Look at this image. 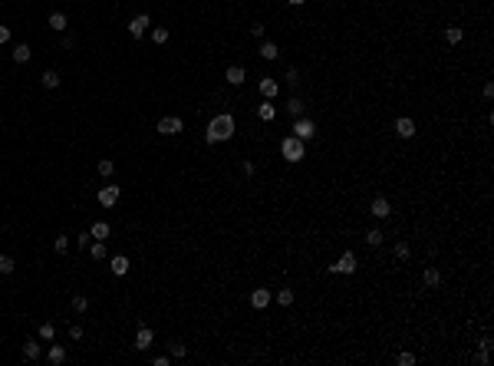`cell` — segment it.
Returning a JSON list of instances; mask_svg holds the SVG:
<instances>
[{"label":"cell","mask_w":494,"mask_h":366,"mask_svg":"<svg viewBox=\"0 0 494 366\" xmlns=\"http://www.w3.org/2000/svg\"><path fill=\"white\" fill-rule=\"evenodd\" d=\"M234 116H228V112H221V116H214V119L208 122V132H204V142L208 145H218V142H228L231 135H234Z\"/></svg>","instance_id":"1"},{"label":"cell","mask_w":494,"mask_h":366,"mask_svg":"<svg viewBox=\"0 0 494 366\" xmlns=\"http://www.w3.org/2000/svg\"><path fill=\"white\" fill-rule=\"evenodd\" d=\"M303 152H307V149H303V142H300L296 135H287L284 142H280V155H284L287 162H300Z\"/></svg>","instance_id":"2"},{"label":"cell","mask_w":494,"mask_h":366,"mask_svg":"<svg viewBox=\"0 0 494 366\" xmlns=\"http://www.w3.org/2000/svg\"><path fill=\"white\" fill-rule=\"evenodd\" d=\"M356 267H359V264H356V254H352V251H343L340 261H336V264H329L326 271H329V274H356Z\"/></svg>","instance_id":"3"},{"label":"cell","mask_w":494,"mask_h":366,"mask_svg":"<svg viewBox=\"0 0 494 366\" xmlns=\"http://www.w3.org/2000/svg\"><path fill=\"white\" fill-rule=\"evenodd\" d=\"M290 135H296L300 142H307V139H313V135H317V122L307 119V116H300V119L293 122V129H290Z\"/></svg>","instance_id":"4"},{"label":"cell","mask_w":494,"mask_h":366,"mask_svg":"<svg viewBox=\"0 0 494 366\" xmlns=\"http://www.w3.org/2000/svg\"><path fill=\"white\" fill-rule=\"evenodd\" d=\"M185 129V122L178 119V116H165V119H158V132L162 135H178Z\"/></svg>","instance_id":"5"},{"label":"cell","mask_w":494,"mask_h":366,"mask_svg":"<svg viewBox=\"0 0 494 366\" xmlns=\"http://www.w3.org/2000/svg\"><path fill=\"white\" fill-rule=\"evenodd\" d=\"M96 198H99V205H102V208H112V205L119 201V185H102Z\"/></svg>","instance_id":"6"},{"label":"cell","mask_w":494,"mask_h":366,"mask_svg":"<svg viewBox=\"0 0 494 366\" xmlns=\"http://www.w3.org/2000/svg\"><path fill=\"white\" fill-rule=\"evenodd\" d=\"M148 27H152V20H148V13H139V17H132V23H129V33L135 36V40H139V36H142L145 30H148Z\"/></svg>","instance_id":"7"},{"label":"cell","mask_w":494,"mask_h":366,"mask_svg":"<svg viewBox=\"0 0 494 366\" xmlns=\"http://www.w3.org/2000/svg\"><path fill=\"white\" fill-rule=\"evenodd\" d=\"M369 214H376V218H389L392 214V205H389V198H373V205H369Z\"/></svg>","instance_id":"8"},{"label":"cell","mask_w":494,"mask_h":366,"mask_svg":"<svg viewBox=\"0 0 494 366\" xmlns=\"http://www.w3.org/2000/svg\"><path fill=\"white\" fill-rule=\"evenodd\" d=\"M395 135H399V139H412V135H415V122L408 119V116L395 119Z\"/></svg>","instance_id":"9"},{"label":"cell","mask_w":494,"mask_h":366,"mask_svg":"<svg viewBox=\"0 0 494 366\" xmlns=\"http://www.w3.org/2000/svg\"><path fill=\"white\" fill-rule=\"evenodd\" d=\"M109 267H112V274H116V277H125V274H129V267H132V261L125 254H116L109 261Z\"/></svg>","instance_id":"10"},{"label":"cell","mask_w":494,"mask_h":366,"mask_svg":"<svg viewBox=\"0 0 494 366\" xmlns=\"http://www.w3.org/2000/svg\"><path fill=\"white\" fill-rule=\"evenodd\" d=\"M257 89H261V96H263V99H274L277 92H280V86H277V79H270V76H261Z\"/></svg>","instance_id":"11"},{"label":"cell","mask_w":494,"mask_h":366,"mask_svg":"<svg viewBox=\"0 0 494 366\" xmlns=\"http://www.w3.org/2000/svg\"><path fill=\"white\" fill-rule=\"evenodd\" d=\"M152 343H155V333L148 330V327H139V333H135V350H148Z\"/></svg>","instance_id":"12"},{"label":"cell","mask_w":494,"mask_h":366,"mask_svg":"<svg viewBox=\"0 0 494 366\" xmlns=\"http://www.w3.org/2000/svg\"><path fill=\"white\" fill-rule=\"evenodd\" d=\"M46 360H50L53 366L66 363V346H59V343H50V350H46Z\"/></svg>","instance_id":"13"},{"label":"cell","mask_w":494,"mask_h":366,"mask_svg":"<svg viewBox=\"0 0 494 366\" xmlns=\"http://www.w3.org/2000/svg\"><path fill=\"white\" fill-rule=\"evenodd\" d=\"M422 284H425V287H438L441 284V271L438 267H425V271H422Z\"/></svg>","instance_id":"14"},{"label":"cell","mask_w":494,"mask_h":366,"mask_svg":"<svg viewBox=\"0 0 494 366\" xmlns=\"http://www.w3.org/2000/svg\"><path fill=\"white\" fill-rule=\"evenodd\" d=\"M251 304L257 307V310H263V307L270 304V290H267V287H257V290L251 294Z\"/></svg>","instance_id":"15"},{"label":"cell","mask_w":494,"mask_h":366,"mask_svg":"<svg viewBox=\"0 0 494 366\" xmlns=\"http://www.w3.org/2000/svg\"><path fill=\"white\" fill-rule=\"evenodd\" d=\"M257 119H263V122H274V119H277V106H270V99H263L261 106H257Z\"/></svg>","instance_id":"16"},{"label":"cell","mask_w":494,"mask_h":366,"mask_svg":"<svg viewBox=\"0 0 494 366\" xmlns=\"http://www.w3.org/2000/svg\"><path fill=\"white\" fill-rule=\"evenodd\" d=\"M287 112H290L293 119H300V116L307 112V106H303V99H300V96H290V102H287Z\"/></svg>","instance_id":"17"},{"label":"cell","mask_w":494,"mask_h":366,"mask_svg":"<svg viewBox=\"0 0 494 366\" xmlns=\"http://www.w3.org/2000/svg\"><path fill=\"white\" fill-rule=\"evenodd\" d=\"M89 234H92L96 241H106V238H109V234H112V228H109V224H106V221H96V224H92V228H89Z\"/></svg>","instance_id":"18"},{"label":"cell","mask_w":494,"mask_h":366,"mask_svg":"<svg viewBox=\"0 0 494 366\" xmlns=\"http://www.w3.org/2000/svg\"><path fill=\"white\" fill-rule=\"evenodd\" d=\"M224 79H228L231 86H241V83H244V66H228Z\"/></svg>","instance_id":"19"},{"label":"cell","mask_w":494,"mask_h":366,"mask_svg":"<svg viewBox=\"0 0 494 366\" xmlns=\"http://www.w3.org/2000/svg\"><path fill=\"white\" fill-rule=\"evenodd\" d=\"M30 46H27V43H17V46H13V63H30Z\"/></svg>","instance_id":"20"},{"label":"cell","mask_w":494,"mask_h":366,"mask_svg":"<svg viewBox=\"0 0 494 366\" xmlns=\"http://www.w3.org/2000/svg\"><path fill=\"white\" fill-rule=\"evenodd\" d=\"M382 241H385V234L379 231V228H369V231H366V244H369V247H379Z\"/></svg>","instance_id":"21"},{"label":"cell","mask_w":494,"mask_h":366,"mask_svg":"<svg viewBox=\"0 0 494 366\" xmlns=\"http://www.w3.org/2000/svg\"><path fill=\"white\" fill-rule=\"evenodd\" d=\"M261 56H263V60H277V56H280V50H277V43L263 40V43H261Z\"/></svg>","instance_id":"22"},{"label":"cell","mask_w":494,"mask_h":366,"mask_svg":"<svg viewBox=\"0 0 494 366\" xmlns=\"http://www.w3.org/2000/svg\"><path fill=\"white\" fill-rule=\"evenodd\" d=\"M23 356H27V360H40V356H43V346H40V343H30V340H27V346H23Z\"/></svg>","instance_id":"23"},{"label":"cell","mask_w":494,"mask_h":366,"mask_svg":"<svg viewBox=\"0 0 494 366\" xmlns=\"http://www.w3.org/2000/svg\"><path fill=\"white\" fill-rule=\"evenodd\" d=\"M50 27H53V30H66V13L63 10H53V13H50Z\"/></svg>","instance_id":"24"},{"label":"cell","mask_w":494,"mask_h":366,"mask_svg":"<svg viewBox=\"0 0 494 366\" xmlns=\"http://www.w3.org/2000/svg\"><path fill=\"white\" fill-rule=\"evenodd\" d=\"M40 83H43V89H56V86H59V76H56L53 69H46L43 76H40Z\"/></svg>","instance_id":"25"},{"label":"cell","mask_w":494,"mask_h":366,"mask_svg":"<svg viewBox=\"0 0 494 366\" xmlns=\"http://www.w3.org/2000/svg\"><path fill=\"white\" fill-rule=\"evenodd\" d=\"M99 175H102V178H109L112 175V172H116V162H112V158H99Z\"/></svg>","instance_id":"26"},{"label":"cell","mask_w":494,"mask_h":366,"mask_svg":"<svg viewBox=\"0 0 494 366\" xmlns=\"http://www.w3.org/2000/svg\"><path fill=\"white\" fill-rule=\"evenodd\" d=\"M40 340H43V343L56 340V327H53V323H40Z\"/></svg>","instance_id":"27"},{"label":"cell","mask_w":494,"mask_h":366,"mask_svg":"<svg viewBox=\"0 0 494 366\" xmlns=\"http://www.w3.org/2000/svg\"><path fill=\"white\" fill-rule=\"evenodd\" d=\"M461 36H465V30H461V27H448V30H445V40H448L451 46L461 43Z\"/></svg>","instance_id":"28"},{"label":"cell","mask_w":494,"mask_h":366,"mask_svg":"<svg viewBox=\"0 0 494 366\" xmlns=\"http://www.w3.org/2000/svg\"><path fill=\"white\" fill-rule=\"evenodd\" d=\"M277 304H280V307H290V304H293V290H290V287L277 290Z\"/></svg>","instance_id":"29"},{"label":"cell","mask_w":494,"mask_h":366,"mask_svg":"<svg viewBox=\"0 0 494 366\" xmlns=\"http://www.w3.org/2000/svg\"><path fill=\"white\" fill-rule=\"evenodd\" d=\"M13 267H17V261L10 254H0V274H13Z\"/></svg>","instance_id":"30"},{"label":"cell","mask_w":494,"mask_h":366,"mask_svg":"<svg viewBox=\"0 0 494 366\" xmlns=\"http://www.w3.org/2000/svg\"><path fill=\"white\" fill-rule=\"evenodd\" d=\"M53 247H56V254H66V251H69V238H66V234H56Z\"/></svg>","instance_id":"31"},{"label":"cell","mask_w":494,"mask_h":366,"mask_svg":"<svg viewBox=\"0 0 494 366\" xmlns=\"http://www.w3.org/2000/svg\"><path fill=\"white\" fill-rule=\"evenodd\" d=\"M89 254H92V261H102V257H106V241H92Z\"/></svg>","instance_id":"32"},{"label":"cell","mask_w":494,"mask_h":366,"mask_svg":"<svg viewBox=\"0 0 494 366\" xmlns=\"http://www.w3.org/2000/svg\"><path fill=\"white\" fill-rule=\"evenodd\" d=\"M152 43H155V46H158V43H168V30H165V27H155V30H152Z\"/></svg>","instance_id":"33"},{"label":"cell","mask_w":494,"mask_h":366,"mask_svg":"<svg viewBox=\"0 0 494 366\" xmlns=\"http://www.w3.org/2000/svg\"><path fill=\"white\" fill-rule=\"evenodd\" d=\"M73 310H76V313H86V310H89V300L83 297V294H76V297H73Z\"/></svg>","instance_id":"34"},{"label":"cell","mask_w":494,"mask_h":366,"mask_svg":"<svg viewBox=\"0 0 494 366\" xmlns=\"http://www.w3.org/2000/svg\"><path fill=\"white\" fill-rule=\"evenodd\" d=\"M408 254H412V247H408L406 241H399V244H395V257H399V261H408Z\"/></svg>","instance_id":"35"},{"label":"cell","mask_w":494,"mask_h":366,"mask_svg":"<svg viewBox=\"0 0 494 366\" xmlns=\"http://www.w3.org/2000/svg\"><path fill=\"white\" fill-rule=\"evenodd\" d=\"M188 350H185V343H168V356H175V360H181Z\"/></svg>","instance_id":"36"},{"label":"cell","mask_w":494,"mask_h":366,"mask_svg":"<svg viewBox=\"0 0 494 366\" xmlns=\"http://www.w3.org/2000/svg\"><path fill=\"white\" fill-rule=\"evenodd\" d=\"M395 363L399 366H415V356L412 353H395Z\"/></svg>","instance_id":"37"},{"label":"cell","mask_w":494,"mask_h":366,"mask_svg":"<svg viewBox=\"0 0 494 366\" xmlns=\"http://www.w3.org/2000/svg\"><path fill=\"white\" fill-rule=\"evenodd\" d=\"M478 350H488V353H491V333H484L481 340H478Z\"/></svg>","instance_id":"38"},{"label":"cell","mask_w":494,"mask_h":366,"mask_svg":"<svg viewBox=\"0 0 494 366\" xmlns=\"http://www.w3.org/2000/svg\"><path fill=\"white\" fill-rule=\"evenodd\" d=\"M287 83H290V89H293L296 83H300V73H296V69H287Z\"/></svg>","instance_id":"39"},{"label":"cell","mask_w":494,"mask_h":366,"mask_svg":"<svg viewBox=\"0 0 494 366\" xmlns=\"http://www.w3.org/2000/svg\"><path fill=\"white\" fill-rule=\"evenodd\" d=\"M478 363L488 366V363H491V353H488V350H478Z\"/></svg>","instance_id":"40"},{"label":"cell","mask_w":494,"mask_h":366,"mask_svg":"<svg viewBox=\"0 0 494 366\" xmlns=\"http://www.w3.org/2000/svg\"><path fill=\"white\" fill-rule=\"evenodd\" d=\"M69 340H83V327H69Z\"/></svg>","instance_id":"41"},{"label":"cell","mask_w":494,"mask_h":366,"mask_svg":"<svg viewBox=\"0 0 494 366\" xmlns=\"http://www.w3.org/2000/svg\"><path fill=\"white\" fill-rule=\"evenodd\" d=\"M152 363H155V366H168V363H172V356H155Z\"/></svg>","instance_id":"42"},{"label":"cell","mask_w":494,"mask_h":366,"mask_svg":"<svg viewBox=\"0 0 494 366\" xmlns=\"http://www.w3.org/2000/svg\"><path fill=\"white\" fill-rule=\"evenodd\" d=\"M10 40V27H0V43H7Z\"/></svg>","instance_id":"43"},{"label":"cell","mask_w":494,"mask_h":366,"mask_svg":"<svg viewBox=\"0 0 494 366\" xmlns=\"http://www.w3.org/2000/svg\"><path fill=\"white\" fill-rule=\"evenodd\" d=\"M287 3H290V7H300V3H307V0H287Z\"/></svg>","instance_id":"44"}]
</instances>
